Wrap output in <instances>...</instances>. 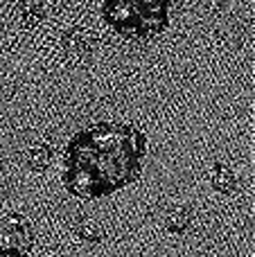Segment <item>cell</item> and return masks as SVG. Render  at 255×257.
I'll use <instances>...</instances> for the list:
<instances>
[{"instance_id":"2","label":"cell","mask_w":255,"mask_h":257,"mask_svg":"<svg viewBox=\"0 0 255 257\" xmlns=\"http://www.w3.org/2000/svg\"><path fill=\"white\" fill-rule=\"evenodd\" d=\"M102 18L124 39L147 41L170 23V0H104Z\"/></svg>"},{"instance_id":"3","label":"cell","mask_w":255,"mask_h":257,"mask_svg":"<svg viewBox=\"0 0 255 257\" xmlns=\"http://www.w3.org/2000/svg\"><path fill=\"white\" fill-rule=\"evenodd\" d=\"M34 246V232L25 214H9L0 221V255L25 257Z\"/></svg>"},{"instance_id":"1","label":"cell","mask_w":255,"mask_h":257,"mask_svg":"<svg viewBox=\"0 0 255 257\" xmlns=\"http://www.w3.org/2000/svg\"><path fill=\"white\" fill-rule=\"evenodd\" d=\"M147 138L131 124L97 122L70 138L63 183L79 199H99L138 181Z\"/></svg>"}]
</instances>
